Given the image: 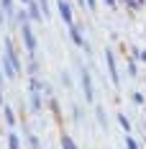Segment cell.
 Instances as JSON below:
<instances>
[{"label":"cell","mask_w":146,"mask_h":149,"mask_svg":"<svg viewBox=\"0 0 146 149\" xmlns=\"http://www.w3.org/2000/svg\"><path fill=\"white\" fill-rule=\"evenodd\" d=\"M126 149H141V147H138V141H136L133 136H128V139H126Z\"/></svg>","instance_id":"17"},{"label":"cell","mask_w":146,"mask_h":149,"mask_svg":"<svg viewBox=\"0 0 146 149\" xmlns=\"http://www.w3.org/2000/svg\"><path fill=\"white\" fill-rule=\"evenodd\" d=\"M118 123H120V129H123V131H131V121L126 118L123 113H118Z\"/></svg>","instance_id":"16"},{"label":"cell","mask_w":146,"mask_h":149,"mask_svg":"<svg viewBox=\"0 0 146 149\" xmlns=\"http://www.w3.org/2000/svg\"><path fill=\"white\" fill-rule=\"evenodd\" d=\"M62 147H64V149H80L77 144H74V139H72L69 134H64V136H62Z\"/></svg>","instance_id":"11"},{"label":"cell","mask_w":146,"mask_h":149,"mask_svg":"<svg viewBox=\"0 0 146 149\" xmlns=\"http://www.w3.org/2000/svg\"><path fill=\"white\" fill-rule=\"evenodd\" d=\"M95 118L100 121V126H108V116H105V111H102V108H95Z\"/></svg>","instance_id":"13"},{"label":"cell","mask_w":146,"mask_h":149,"mask_svg":"<svg viewBox=\"0 0 146 149\" xmlns=\"http://www.w3.org/2000/svg\"><path fill=\"white\" fill-rule=\"evenodd\" d=\"M3 111H5V123H8V126H15L18 121H15V113H13V108H8V105H5Z\"/></svg>","instance_id":"10"},{"label":"cell","mask_w":146,"mask_h":149,"mask_svg":"<svg viewBox=\"0 0 146 149\" xmlns=\"http://www.w3.org/2000/svg\"><path fill=\"white\" fill-rule=\"evenodd\" d=\"M0 26H3V10H0Z\"/></svg>","instance_id":"26"},{"label":"cell","mask_w":146,"mask_h":149,"mask_svg":"<svg viewBox=\"0 0 146 149\" xmlns=\"http://www.w3.org/2000/svg\"><path fill=\"white\" fill-rule=\"evenodd\" d=\"M8 147H10V149H21V139H18V134L8 136Z\"/></svg>","instance_id":"14"},{"label":"cell","mask_w":146,"mask_h":149,"mask_svg":"<svg viewBox=\"0 0 146 149\" xmlns=\"http://www.w3.org/2000/svg\"><path fill=\"white\" fill-rule=\"evenodd\" d=\"M0 10H3V15H13L15 13L13 0H0Z\"/></svg>","instance_id":"9"},{"label":"cell","mask_w":146,"mask_h":149,"mask_svg":"<svg viewBox=\"0 0 146 149\" xmlns=\"http://www.w3.org/2000/svg\"><path fill=\"white\" fill-rule=\"evenodd\" d=\"M80 80H82V90H85V98L95 100V88H92V77H90L87 67H80Z\"/></svg>","instance_id":"4"},{"label":"cell","mask_w":146,"mask_h":149,"mask_svg":"<svg viewBox=\"0 0 146 149\" xmlns=\"http://www.w3.org/2000/svg\"><path fill=\"white\" fill-rule=\"evenodd\" d=\"M21 36H23V44H26V49H28V54L33 57L36 54V36H33V29H31V23H23L21 26Z\"/></svg>","instance_id":"3"},{"label":"cell","mask_w":146,"mask_h":149,"mask_svg":"<svg viewBox=\"0 0 146 149\" xmlns=\"http://www.w3.org/2000/svg\"><path fill=\"white\" fill-rule=\"evenodd\" d=\"M26 5H28V10H26V13H28L31 21H41V18H44V15H41V10H39V5H36V0H28Z\"/></svg>","instance_id":"8"},{"label":"cell","mask_w":146,"mask_h":149,"mask_svg":"<svg viewBox=\"0 0 146 149\" xmlns=\"http://www.w3.org/2000/svg\"><path fill=\"white\" fill-rule=\"evenodd\" d=\"M18 21H21V23H28V13H26V10H18V15H15V23H18Z\"/></svg>","instance_id":"18"},{"label":"cell","mask_w":146,"mask_h":149,"mask_svg":"<svg viewBox=\"0 0 146 149\" xmlns=\"http://www.w3.org/2000/svg\"><path fill=\"white\" fill-rule=\"evenodd\" d=\"M36 5H39V10H41V15H44V18L51 13V8H49V0H36Z\"/></svg>","instance_id":"12"},{"label":"cell","mask_w":146,"mask_h":149,"mask_svg":"<svg viewBox=\"0 0 146 149\" xmlns=\"http://www.w3.org/2000/svg\"><path fill=\"white\" fill-rule=\"evenodd\" d=\"M3 67H5V70H0V72H5L8 77H15V74L21 72V59H18V54H15V44H13L10 36L5 39V59H3Z\"/></svg>","instance_id":"1"},{"label":"cell","mask_w":146,"mask_h":149,"mask_svg":"<svg viewBox=\"0 0 146 149\" xmlns=\"http://www.w3.org/2000/svg\"><path fill=\"white\" fill-rule=\"evenodd\" d=\"M59 15H62V21H64V23H69V26H72V5H69L67 0H59Z\"/></svg>","instance_id":"7"},{"label":"cell","mask_w":146,"mask_h":149,"mask_svg":"<svg viewBox=\"0 0 146 149\" xmlns=\"http://www.w3.org/2000/svg\"><path fill=\"white\" fill-rule=\"evenodd\" d=\"M95 5H98V0H85V8L87 10H95Z\"/></svg>","instance_id":"22"},{"label":"cell","mask_w":146,"mask_h":149,"mask_svg":"<svg viewBox=\"0 0 146 149\" xmlns=\"http://www.w3.org/2000/svg\"><path fill=\"white\" fill-rule=\"evenodd\" d=\"M105 62H108V72H110L113 85H120V74H118V64H116V54H113V49H105Z\"/></svg>","instance_id":"5"},{"label":"cell","mask_w":146,"mask_h":149,"mask_svg":"<svg viewBox=\"0 0 146 149\" xmlns=\"http://www.w3.org/2000/svg\"><path fill=\"white\" fill-rule=\"evenodd\" d=\"M72 111H74V113H72V118H74V121H80V118H82V111H80V108H77V105H74Z\"/></svg>","instance_id":"23"},{"label":"cell","mask_w":146,"mask_h":149,"mask_svg":"<svg viewBox=\"0 0 146 149\" xmlns=\"http://www.w3.org/2000/svg\"><path fill=\"white\" fill-rule=\"evenodd\" d=\"M41 82L33 77L31 80V113H41V108H44V100H41Z\"/></svg>","instance_id":"2"},{"label":"cell","mask_w":146,"mask_h":149,"mask_svg":"<svg viewBox=\"0 0 146 149\" xmlns=\"http://www.w3.org/2000/svg\"><path fill=\"white\" fill-rule=\"evenodd\" d=\"M21 3H28V0H21Z\"/></svg>","instance_id":"27"},{"label":"cell","mask_w":146,"mask_h":149,"mask_svg":"<svg viewBox=\"0 0 146 149\" xmlns=\"http://www.w3.org/2000/svg\"><path fill=\"white\" fill-rule=\"evenodd\" d=\"M62 82H64V85H67V88H69V85H72V77H69V72H64V74H62Z\"/></svg>","instance_id":"21"},{"label":"cell","mask_w":146,"mask_h":149,"mask_svg":"<svg viewBox=\"0 0 146 149\" xmlns=\"http://www.w3.org/2000/svg\"><path fill=\"white\" fill-rule=\"evenodd\" d=\"M102 3H105L108 8H116V0H102Z\"/></svg>","instance_id":"24"},{"label":"cell","mask_w":146,"mask_h":149,"mask_svg":"<svg viewBox=\"0 0 146 149\" xmlns=\"http://www.w3.org/2000/svg\"><path fill=\"white\" fill-rule=\"evenodd\" d=\"M69 36H72V41L80 46V49H85V52L90 54V44L85 41V36H82V26H74L72 23V26H69Z\"/></svg>","instance_id":"6"},{"label":"cell","mask_w":146,"mask_h":149,"mask_svg":"<svg viewBox=\"0 0 146 149\" xmlns=\"http://www.w3.org/2000/svg\"><path fill=\"white\" fill-rule=\"evenodd\" d=\"M26 139H28V147H31V149H41V141H39L36 136L31 134V131H28V134H26Z\"/></svg>","instance_id":"15"},{"label":"cell","mask_w":146,"mask_h":149,"mask_svg":"<svg viewBox=\"0 0 146 149\" xmlns=\"http://www.w3.org/2000/svg\"><path fill=\"white\" fill-rule=\"evenodd\" d=\"M133 103L144 105V93H133Z\"/></svg>","instance_id":"19"},{"label":"cell","mask_w":146,"mask_h":149,"mask_svg":"<svg viewBox=\"0 0 146 149\" xmlns=\"http://www.w3.org/2000/svg\"><path fill=\"white\" fill-rule=\"evenodd\" d=\"M77 3H80V8H85V0H77Z\"/></svg>","instance_id":"25"},{"label":"cell","mask_w":146,"mask_h":149,"mask_svg":"<svg viewBox=\"0 0 146 149\" xmlns=\"http://www.w3.org/2000/svg\"><path fill=\"white\" fill-rule=\"evenodd\" d=\"M128 72H131V77H136V74H138V67H136V62H131V64H128Z\"/></svg>","instance_id":"20"}]
</instances>
